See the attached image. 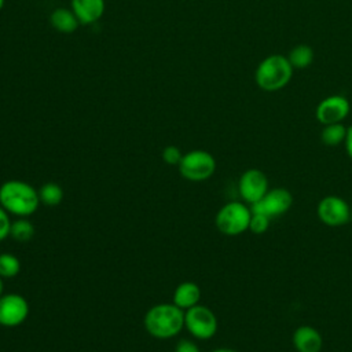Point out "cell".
Here are the masks:
<instances>
[{"instance_id": "1", "label": "cell", "mask_w": 352, "mask_h": 352, "mask_svg": "<svg viewBox=\"0 0 352 352\" xmlns=\"http://www.w3.org/2000/svg\"><path fill=\"white\" fill-rule=\"evenodd\" d=\"M143 324L154 338L168 340L177 336L184 327V311L173 302L157 304L146 312Z\"/></svg>"}, {"instance_id": "2", "label": "cell", "mask_w": 352, "mask_h": 352, "mask_svg": "<svg viewBox=\"0 0 352 352\" xmlns=\"http://www.w3.org/2000/svg\"><path fill=\"white\" fill-rule=\"evenodd\" d=\"M0 205L16 217H29L38 209V191L23 180H7L0 186Z\"/></svg>"}, {"instance_id": "3", "label": "cell", "mask_w": 352, "mask_h": 352, "mask_svg": "<svg viewBox=\"0 0 352 352\" xmlns=\"http://www.w3.org/2000/svg\"><path fill=\"white\" fill-rule=\"evenodd\" d=\"M293 70L294 69L287 56L282 54H271L258 63L254 73V80L263 91L275 92L289 84Z\"/></svg>"}, {"instance_id": "4", "label": "cell", "mask_w": 352, "mask_h": 352, "mask_svg": "<svg viewBox=\"0 0 352 352\" xmlns=\"http://www.w3.org/2000/svg\"><path fill=\"white\" fill-rule=\"evenodd\" d=\"M250 219V206L239 201H231L219 209L214 217V224L221 234L234 236L249 230Z\"/></svg>"}, {"instance_id": "5", "label": "cell", "mask_w": 352, "mask_h": 352, "mask_svg": "<svg viewBox=\"0 0 352 352\" xmlns=\"http://www.w3.org/2000/svg\"><path fill=\"white\" fill-rule=\"evenodd\" d=\"M180 175L190 182L208 180L216 170L214 157L205 150H191L179 162Z\"/></svg>"}, {"instance_id": "6", "label": "cell", "mask_w": 352, "mask_h": 352, "mask_svg": "<svg viewBox=\"0 0 352 352\" xmlns=\"http://www.w3.org/2000/svg\"><path fill=\"white\" fill-rule=\"evenodd\" d=\"M184 327L198 340H209L217 331V318L205 305H194L184 312Z\"/></svg>"}, {"instance_id": "7", "label": "cell", "mask_w": 352, "mask_h": 352, "mask_svg": "<svg viewBox=\"0 0 352 352\" xmlns=\"http://www.w3.org/2000/svg\"><path fill=\"white\" fill-rule=\"evenodd\" d=\"M293 205V195L289 190L283 187L271 188L265 192V195L250 205V210L253 213H261L268 216L271 220L285 214Z\"/></svg>"}, {"instance_id": "8", "label": "cell", "mask_w": 352, "mask_h": 352, "mask_svg": "<svg viewBox=\"0 0 352 352\" xmlns=\"http://www.w3.org/2000/svg\"><path fill=\"white\" fill-rule=\"evenodd\" d=\"M316 214L323 224L341 227L351 220V206L341 197L327 195L319 201Z\"/></svg>"}, {"instance_id": "9", "label": "cell", "mask_w": 352, "mask_h": 352, "mask_svg": "<svg viewBox=\"0 0 352 352\" xmlns=\"http://www.w3.org/2000/svg\"><path fill=\"white\" fill-rule=\"evenodd\" d=\"M268 190L267 175L257 168L246 169L238 180L239 195L249 205L260 201Z\"/></svg>"}, {"instance_id": "10", "label": "cell", "mask_w": 352, "mask_h": 352, "mask_svg": "<svg viewBox=\"0 0 352 352\" xmlns=\"http://www.w3.org/2000/svg\"><path fill=\"white\" fill-rule=\"evenodd\" d=\"M29 304L25 297L16 293H7L0 297V324L15 327L26 320Z\"/></svg>"}, {"instance_id": "11", "label": "cell", "mask_w": 352, "mask_h": 352, "mask_svg": "<svg viewBox=\"0 0 352 352\" xmlns=\"http://www.w3.org/2000/svg\"><path fill=\"white\" fill-rule=\"evenodd\" d=\"M351 110L349 100L341 95H330L319 102L315 117L322 125L342 122Z\"/></svg>"}, {"instance_id": "12", "label": "cell", "mask_w": 352, "mask_h": 352, "mask_svg": "<svg viewBox=\"0 0 352 352\" xmlns=\"http://www.w3.org/2000/svg\"><path fill=\"white\" fill-rule=\"evenodd\" d=\"M70 8L76 14L80 25H94L106 10L104 0H70Z\"/></svg>"}, {"instance_id": "13", "label": "cell", "mask_w": 352, "mask_h": 352, "mask_svg": "<svg viewBox=\"0 0 352 352\" xmlns=\"http://www.w3.org/2000/svg\"><path fill=\"white\" fill-rule=\"evenodd\" d=\"M292 342L297 352H320L323 346V338L320 333L309 324L297 327L293 333Z\"/></svg>"}, {"instance_id": "14", "label": "cell", "mask_w": 352, "mask_h": 352, "mask_svg": "<svg viewBox=\"0 0 352 352\" xmlns=\"http://www.w3.org/2000/svg\"><path fill=\"white\" fill-rule=\"evenodd\" d=\"M50 23L56 32L63 34L74 33L80 26L76 14L72 11V8L66 7L55 8L50 15Z\"/></svg>"}, {"instance_id": "15", "label": "cell", "mask_w": 352, "mask_h": 352, "mask_svg": "<svg viewBox=\"0 0 352 352\" xmlns=\"http://www.w3.org/2000/svg\"><path fill=\"white\" fill-rule=\"evenodd\" d=\"M201 300V289L194 282H182L173 293V304L182 308L183 311H187L188 308L199 304Z\"/></svg>"}, {"instance_id": "16", "label": "cell", "mask_w": 352, "mask_h": 352, "mask_svg": "<svg viewBox=\"0 0 352 352\" xmlns=\"http://www.w3.org/2000/svg\"><path fill=\"white\" fill-rule=\"evenodd\" d=\"M287 59L293 69H307L314 62V51L307 44H298L292 48Z\"/></svg>"}, {"instance_id": "17", "label": "cell", "mask_w": 352, "mask_h": 352, "mask_svg": "<svg viewBox=\"0 0 352 352\" xmlns=\"http://www.w3.org/2000/svg\"><path fill=\"white\" fill-rule=\"evenodd\" d=\"M345 135H346V128L342 125V122H337V124L324 125L320 132V139L324 146L334 147L344 143Z\"/></svg>"}, {"instance_id": "18", "label": "cell", "mask_w": 352, "mask_h": 352, "mask_svg": "<svg viewBox=\"0 0 352 352\" xmlns=\"http://www.w3.org/2000/svg\"><path fill=\"white\" fill-rule=\"evenodd\" d=\"M38 198H40V204L45 206H56L63 199V190L59 184L54 182H48L40 187Z\"/></svg>"}, {"instance_id": "19", "label": "cell", "mask_w": 352, "mask_h": 352, "mask_svg": "<svg viewBox=\"0 0 352 352\" xmlns=\"http://www.w3.org/2000/svg\"><path fill=\"white\" fill-rule=\"evenodd\" d=\"M34 235V227L26 217H18L11 223L10 236H12L18 242H28Z\"/></svg>"}, {"instance_id": "20", "label": "cell", "mask_w": 352, "mask_h": 352, "mask_svg": "<svg viewBox=\"0 0 352 352\" xmlns=\"http://www.w3.org/2000/svg\"><path fill=\"white\" fill-rule=\"evenodd\" d=\"M21 271V263L15 254L1 253L0 254V276L4 279L14 278Z\"/></svg>"}, {"instance_id": "21", "label": "cell", "mask_w": 352, "mask_h": 352, "mask_svg": "<svg viewBox=\"0 0 352 352\" xmlns=\"http://www.w3.org/2000/svg\"><path fill=\"white\" fill-rule=\"evenodd\" d=\"M270 223H271V219L265 214H261V213H253L252 212V219H250V224H249V230L253 232V234H264L268 227H270Z\"/></svg>"}, {"instance_id": "22", "label": "cell", "mask_w": 352, "mask_h": 352, "mask_svg": "<svg viewBox=\"0 0 352 352\" xmlns=\"http://www.w3.org/2000/svg\"><path fill=\"white\" fill-rule=\"evenodd\" d=\"M183 154L177 146H166L162 150V160L168 165H179Z\"/></svg>"}, {"instance_id": "23", "label": "cell", "mask_w": 352, "mask_h": 352, "mask_svg": "<svg viewBox=\"0 0 352 352\" xmlns=\"http://www.w3.org/2000/svg\"><path fill=\"white\" fill-rule=\"evenodd\" d=\"M11 220L8 216V212L0 205V242L4 241L7 236H10L11 230Z\"/></svg>"}, {"instance_id": "24", "label": "cell", "mask_w": 352, "mask_h": 352, "mask_svg": "<svg viewBox=\"0 0 352 352\" xmlns=\"http://www.w3.org/2000/svg\"><path fill=\"white\" fill-rule=\"evenodd\" d=\"M175 352H201V351L195 342L190 340H182L177 342Z\"/></svg>"}, {"instance_id": "25", "label": "cell", "mask_w": 352, "mask_h": 352, "mask_svg": "<svg viewBox=\"0 0 352 352\" xmlns=\"http://www.w3.org/2000/svg\"><path fill=\"white\" fill-rule=\"evenodd\" d=\"M344 144H345V151H346L348 157L352 160V125L346 128V135H345Z\"/></svg>"}, {"instance_id": "26", "label": "cell", "mask_w": 352, "mask_h": 352, "mask_svg": "<svg viewBox=\"0 0 352 352\" xmlns=\"http://www.w3.org/2000/svg\"><path fill=\"white\" fill-rule=\"evenodd\" d=\"M210 352H235V351L230 349V348H217V349H213Z\"/></svg>"}, {"instance_id": "27", "label": "cell", "mask_w": 352, "mask_h": 352, "mask_svg": "<svg viewBox=\"0 0 352 352\" xmlns=\"http://www.w3.org/2000/svg\"><path fill=\"white\" fill-rule=\"evenodd\" d=\"M3 289H4V283H3V278L0 276V297L3 296Z\"/></svg>"}, {"instance_id": "28", "label": "cell", "mask_w": 352, "mask_h": 352, "mask_svg": "<svg viewBox=\"0 0 352 352\" xmlns=\"http://www.w3.org/2000/svg\"><path fill=\"white\" fill-rule=\"evenodd\" d=\"M4 4H6V0H0V12H1L3 8H4Z\"/></svg>"}, {"instance_id": "29", "label": "cell", "mask_w": 352, "mask_h": 352, "mask_svg": "<svg viewBox=\"0 0 352 352\" xmlns=\"http://www.w3.org/2000/svg\"><path fill=\"white\" fill-rule=\"evenodd\" d=\"M351 220H352V206H351Z\"/></svg>"}]
</instances>
